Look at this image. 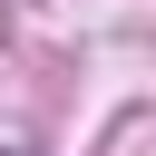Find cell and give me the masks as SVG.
<instances>
[{"mask_svg": "<svg viewBox=\"0 0 156 156\" xmlns=\"http://www.w3.org/2000/svg\"><path fill=\"white\" fill-rule=\"evenodd\" d=\"M0 156H20V146H0Z\"/></svg>", "mask_w": 156, "mask_h": 156, "instance_id": "cell-1", "label": "cell"}]
</instances>
